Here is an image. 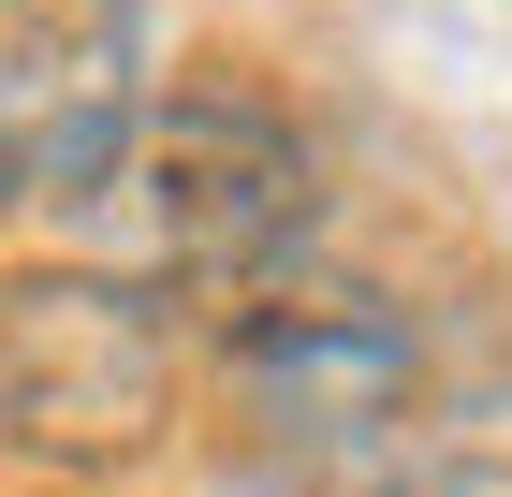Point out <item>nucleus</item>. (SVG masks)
I'll use <instances>...</instances> for the list:
<instances>
[{
    "label": "nucleus",
    "mask_w": 512,
    "mask_h": 497,
    "mask_svg": "<svg viewBox=\"0 0 512 497\" xmlns=\"http://www.w3.org/2000/svg\"><path fill=\"white\" fill-rule=\"evenodd\" d=\"M205 410H220V439L264 497H308L337 468H395V439L425 424V307H395L366 264L322 249L308 278L220 307Z\"/></svg>",
    "instance_id": "nucleus-1"
},
{
    "label": "nucleus",
    "mask_w": 512,
    "mask_h": 497,
    "mask_svg": "<svg viewBox=\"0 0 512 497\" xmlns=\"http://www.w3.org/2000/svg\"><path fill=\"white\" fill-rule=\"evenodd\" d=\"M118 205H132L147 278L176 307H205V322L322 264V147H308V117L264 74H235V59H191L147 103V132L118 161Z\"/></svg>",
    "instance_id": "nucleus-2"
},
{
    "label": "nucleus",
    "mask_w": 512,
    "mask_h": 497,
    "mask_svg": "<svg viewBox=\"0 0 512 497\" xmlns=\"http://www.w3.org/2000/svg\"><path fill=\"white\" fill-rule=\"evenodd\" d=\"M191 424V307L147 264H15L0 278V468L118 483Z\"/></svg>",
    "instance_id": "nucleus-3"
},
{
    "label": "nucleus",
    "mask_w": 512,
    "mask_h": 497,
    "mask_svg": "<svg viewBox=\"0 0 512 497\" xmlns=\"http://www.w3.org/2000/svg\"><path fill=\"white\" fill-rule=\"evenodd\" d=\"M147 103V0H0V220L103 205Z\"/></svg>",
    "instance_id": "nucleus-4"
},
{
    "label": "nucleus",
    "mask_w": 512,
    "mask_h": 497,
    "mask_svg": "<svg viewBox=\"0 0 512 497\" xmlns=\"http://www.w3.org/2000/svg\"><path fill=\"white\" fill-rule=\"evenodd\" d=\"M352 497H512V454H395Z\"/></svg>",
    "instance_id": "nucleus-5"
}]
</instances>
